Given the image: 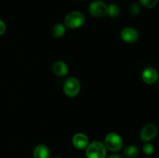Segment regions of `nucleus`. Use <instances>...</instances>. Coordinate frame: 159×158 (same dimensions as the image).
<instances>
[{"mask_svg": "<svg viewBox=\"0 0 159 158\" xmlns=\"http://www.w3.org/2000/svg\"><path fill=\"white\" fill-rule=\"evenodd\" d=\"M52 70L55 75L59 77H65L68 73V66L65 62L62 60H57L53 64Z\"/></svg>", "mask_w": 159, "mask_h": 158, "instance_id": "obj_10", "label": "nucleus"}, {"mask_svg": "<svg viewBox=\"0 0 159 158\" xmlns=\"http://www.w3.org/2000/svg\"><path fill=\"white\" fill-rule=\"evenodd\" d=\"M120 9L118 5L115 3H111L109 6H107V15L111 18H115L120 15Z\"/></svg>", "mask_w": 159, "mask_h": 158, "instance_id": "obj_14", "label": "nucleus"}, {"mask_svg": "<svg viewBox=\"0 0 159 158\" xmlns=\"http://www.w3.org/2000/svg\"><path fill=\"white\" fill-rule=\"evenodd\" d=\"M104 145L107 150L111 152H119L122 150L124 140L122 137L116 133H109L104 139Z\"/></svg>", "mask_w": 159, "mask_h": 158, "instance_id": "obj_3", "label": "nucleus"}, {"mask_svg": "<svg viewBox=\"0 0 159 158\" xmlns=\"http://www.w3.org/2000/svg\"><path fill=\"white\" fill-rule=\"evenodd\" d=\"M139 150L134 145H128L124 149L123 154L126 158H135L138 155Z\"/></svg>", "mask_w": 159, "mask_h": 158, "instance_id": "obj_13", "label": "nucleus"}, {"mask_svg": "<svg viewBox=\"0 0 159 158\" xmlns=\"http://www.w3.org/2000/svg\"><path fill=\"white\" fill-rule=\"evenodd\" d=\"M54 158H61V157H54Z\"/></svg>", "mask_w": 159, "mask_h": 158, "instance_id": "obj_21", "label": "nucleus"}, {"mask_svg": "<svg viewBox=\"0 0 159 158\" xmlns=\"http://www.w3.org/2000/svg\"><path fill=\"white\" fill-rule=\"evenodd\" d=\"M158 2V0H140L141 6L147 9H152L155 7Z\"/></svg>", "mask_w": 159, "mask_h": 158, "instance_id": "obj_17", "label": "nucleus"}, {"mask_svg": "<svg viewBox=\"0 0 159 158\" xmlns=\"http://www.w3.org/2000/svg\"><path fill=\"white\" fill-rule=\"evenodd\" d=\"M144 158H151V157H149V156H145V157Z\"/></svg>", "mask_w": 159, "mask_h": 158, "instance_id": "obj_20", "label": "nucleus"}, {"mask_svg": "<svg viewBox=\"0 0 159 158\" xmlns=\"http://www.w3.org/2000/svg\"><path fill=\"white\" fill-rule=\"evenodd\" d=\"M34 158H50V150L44 144L36 146L33 152Z\"/></svg>", "mask_w": 159, "mask_h": 158, "instance_id": "obj_11", "label": "nucleus"}, {"mask_svg": "<svg viewBox=\"0 0 159 158\" xmlns=\"http://www.w3.org/2000/svg\"><path fill=\"white\" fill-rule=\"evenodd\" d=\"M72 144L77 150H85L89 144V138L85 133H77L73 136Z\"/></svg>", "mask_w": 159, "mask_h": 158, "instance_id": "obj_9", "label": "nucleus"}, {"mask_svg": "<svg viewBox=\"0 0 159 158\" xmlns=\"http://www.w3.org/2000/svg\"><path fill=\"white\" fill-rule=\"evenodd\" d=\"M81 89V84L79 79L75 77H69L64 81L63 91L66 96L74 98L78 95Z\"/></svg>", "mask_w": 159, "mask_h": 158, "instance_id": "obj_4", "label": "nucleus"}, {"mask_svg": "<svg viewBox=\"0 0 159 158\" xmlns=\"http://www.w3.org/2000/svg\"><path fill=\"white\" fill-rule=\"evenodd\" d=\"M120 38L127 43H134L139 39V33L135 28L127 26L120 31Z\"/></svg>", "mask_w": 159, "mask_h": 158, "instance_id": "obj_6", "label": "nucleus"}, {"mask_svg": "<svg viewBox=\"0 0 159 158\" xmlns=\"http://www.w3.org/2000/svg\"><path fill=\"white\" fill-rule=\"evenodd\" d=\"M66 32V26L64 23H57L54 25L51 29V35L54 38H61Z\"/></svg>", "mask_w": 159, "mask_h": 158, "instance_id": "obj_12", "label": "nucleus"}, {"mask_svg": "<svg viewBox=\"0 0 159 158\" xmlns=\"http://www.w3.org/2000/svg\"><path fill=\"white\" fill-rule=\"evenodd\" d=\"M141 78L147 85H153L158 80V71L153 67H147L143 70Z\"/></svg>", "mask_w": 159, "mask_h": 158, "instance_id": "obj_8", "label": "nucleus"}, {"mask_svg": "<svg viewBox=\"0 0 159 158\" xmlns=\"http://www.w3.org/2000/svg\"><path fill=\"white\" fill-rule=\"evenodd\" d=\"M89 12L92 16L96 18H102L107 15V5L104 2L96 0L89 5Z\"/></svg>", "mask_w": 159, "mask_h": 158, "instance_id": "obj_5", "label": "nucleus"}, {"mask_svg": "<svg viewBox=\"0 0 159 158\" xmlns=\"http://www.w3.org/2000/svg\"><path fill=\"white\" fill-rule=\"evenodd\" d=\"M6 30V25L2 20H0V36L2 35Z\"/></svg>", "mask_w": 159, "mask_h": 158, "instance_id": "obj_18", "label": "nucleus"}, {"mask_svg": "<svg viewBox=\"0 0 159 158\" xmlns=\"http://www.w3.org/2000/svg\"><path fill=\"white\" fill-rule=\"evenodd\" d=\"M140 12H141V7H140V5L138 2H134L129 7V12L133 16L138 15L140 13Z\"/></svg>", "mask_w": 159, "mask_h": 158, "instance_id": "obj_15", "label": "nucleus"}, {"mask_svg": "<svg viewBox=\"0 0 159 158\" xmlns=\"http://www.w3.org/2000/svg\"><path fill=\"white\" fill-rule=\"evenodd\" d=\"M143 152L145 153L148 156H150V155L153 154V153L155 152V147L153 146V144L151 143L147 142L144 143V145L143 146Z\"/></svg>", "mask_w": 159, "mask_h": 158, "instance_id": "obj_16", "label": "nucleus"}, {"mask_svg": "<svg viewBox=\"0 0 159 158\" xmlns=\"http://www.w3.org/2000/svg\"><path fill=\"white\" fill-rule=\"evenodd\" d=\"M80 1H82V0H80Z\"/></svg>", "mask_w": 159, "mask_h": 158, "instance_id": "obj_22", "label": "nucleus"}, {"mask_svg": "<svg viewBox=\"0 0 159 158\" xmlns=\"http://www.w3.org/2000/svg\"><path fill=\"white\" fill-rule=\"evenodd\" d=\"M85 15L79 11H71L65 17L64 24L69 29H78L83 26L85 23Z\"/></svg>", "mask_w": 159, "mask_h": 158, "instance_id": "obj_1", "label": "nucleus"}, {"mask_svg": "<svg viewBox=\"0 0 159 158\" xmlns=\"http://www.w3.org/2000/svg\"><path fill=\"white\" fill-rule=\"evenodd\" d=\"M107 149L101 141H93L85 149L87 158H106Z\"/></svg>", "mask_w": 159, "mask_h": 158, "instance_id": "obj_2", "label": "nucleus"}, {"mask_svg": "<svg viewBox=\"0 0 159 158\" xmlns=\"http://www.w3.org/2000/svg\"><path fill=\"white\" fill-rule=\"evenodd\" d=\"M107 158H123V157L118 154H112L110 155V156H109Z\"/></svg>", "mask_w": 159, "mask_h": 158, "instance_id": "obj_19", "label": "nucleus"}, {"mask_svg": "<svg viewBox=\"0 0 159 158\" xmlns=\"http://www.w3.org/2000/svg\"><path fill=\"white\" fill-rule=\"evenodd\" d=\"M158 134V128L152 123H148L144 125L140 132V138L142 141L150 142Z\"/></svg>", "mask_w": 159, "mask_h": 158, "instance_id": "obj_7", "label": "nucleus"}]
</instances>
